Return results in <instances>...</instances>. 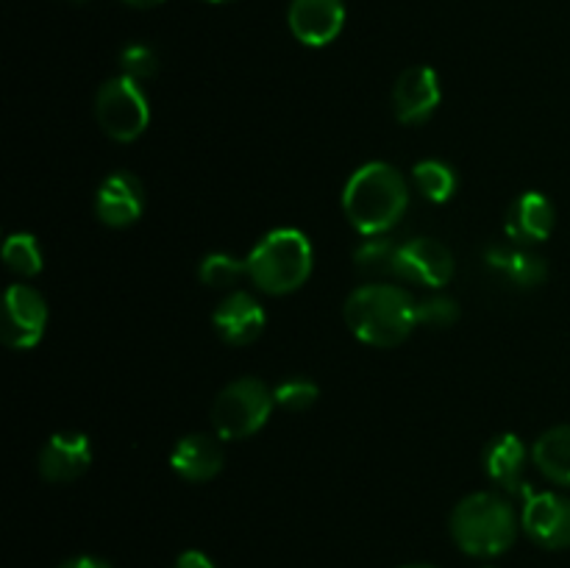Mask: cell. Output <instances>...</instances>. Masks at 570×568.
Returning a JSON list of instances; mask_svg holds the SVG:
<instances>
[{"mask_svg": "<svg viewBox=\"0 0 570 568\" xmlns=\"http://www.w3.org/2000/svg\"><path fill=\"white\" fill-rule=\"evenodd\" d=\"M410 187L390 161H367L351 173L343 189V212L351 226L365 237H382L404 217Z\"/></svg>", "mask_w": 570, "mask_h": 568, "instance_id": "cell-1", "label": "cell"}, {"mask_svg": "<svg viewBox=\"0 0 570 568\" xmlns=\"http://www.w3.org/2000/svg\"><path fill=\"white\" fill-rule=\"evenodd\" d=\"M343 315L362 343L393 349L415 332L417 301L399 284H362L345 298Z\"/></svg>", "mask_w": 570, "mask_h": 568, "instance_id": "cell-2", "label": "cell"}, {"mask_svg": "<svg viewBox=\"0 0 570 568\" xmlns=\"http://www.w3.org/2000/svg\"><path fill=\"white\" fill-rule=\"evenodd\" d=\"M518 523L510 501L490 490L465 496L451 512V538L471 557H499L515 543Z\"/></svg>", "mask_w": 570, "mask_h": 568, "instance_id": "cell-3", "label": "cell"}, {"mask_svg": "<svg viewBox=\"0 0 570 568\" xmlns=\"http://www.w3.org/2000/svg\"><path fill=\"white\" fill-rule=\"evenodd\" d=\"M245 265H248V278L262 293L287 295L295 293L312 276L315 254H312V243L304 232L273 228L256 243Z\"/></svg>", "mask_w": 570, "mask_h": 568, "instance_id": "cell-4", "label": "cell"}, {"mask_svg": "<svg viewBox=\"0 0 570 568\" xmlns=\"http://www.w3.org/2000/svg\"><path fill=\"white\" fill-rule=\"evenodd\" d=\"M273 390L262 379L243 376L220 390L212 404V427L220 440H243L259 432L271 418Z\"/></svg>", "mask_w": 570, "mask_h": 568, "instance_id": "cell-5", "label": "cell"}, {"mask_svg": "<svg viewBox=\"0 0 570 568\" xmlns=\"http://www.w3.org/2000/svg\"><path fill=\"white\" fill-rule=\"evenodd\" d=\"M95 117L106 137L117 143H134L142 137L150 123V106L139 81L128 76L109 78L95 98Z\"/></svg>", "mask_w": 570, "mask_h": 568, "instance_id": "cell-6", "label": "cell"}, {"mask_svg": "<svg viewBox=\"0 0 570 568\" xmlns=\"http://www.w3.org/2000/svg\"><path fill=\"white\" fill-rule=\"evenodd\" d=\"M48 326V304L31 284H11L3 298V323L0 337L9 349L28 351L42 340Z\"/></svg>", "mask_w": 570, "mask_h": 568, "instance_id": "cell-7", "label": "cell"}, {"mask_svg": "<svg viewBox=\"0 0 570 568\" xmlns=\"http://www.w3.org/2000/svg\"><path fill=\"white\" fill-rule=\"evenodd\" d=\"M521 527L538 546L551 551L568 549L570 546V499L568 496L551 493H529L523 501Z\"/></svg>", "mask_w": 570, "mask_h": 568, "instance_id": "cell-8", "label": "cell"}, {"mask_svg": "<svg viewBox=\"0 0 570 568\" xmlns=\"http://www.w3.org/2000/svg\"><path fill=\"white\" fill-rule=\"evenodd\" d=\"M395 276L423 287H445L454 276V254L434 237H415L399 245Z\"/></svg>", "mask_w": 570, "mask_h": 568, "instance_id": "cell-9", "label": "cell"}, {"mask_svg": "<svg viewBox=\"0 0 570 568\" xmlns=\"http://www.w3.org/2000/svg\"><path fill=\"white\" fill-rule=\"evenodd\" d=\"M440 78L432 67L417 65L399 76L393 87L395 120L404 126H421L440 106Z\"/></svg>", "mask_w": 570, "mask_h": 568, "instance_id": "cell-10", "label": "cell"}, {"mask_svg": "<svg viewBox=\"0 0 570 568\" xmlns=\"http://www.w3.org/2000/svg\"><path fill=\"white\" fill-rule=\"evenodd\" d=\"M145 193L137 176L126 170H117L104 178L95 195V215L100 217L104 226L126 228L142 217Z\"/></svg>", "mask_w": 570, "mask_h": 568, "instance_id": "cell-11", "label": "cell"}, {"mask_svg": "<svg viewBox=\"0 0 570 568\" xmlns=\"http://www.w3.org/2000/svg\"><path fill=\"white\" fill-rule=\"evenodd\" d=\"M289 31L309 48L334 42L345 26L343 0H293L289 3Z\"/></svg>", "mask_w": 570, "mask_h": 568, "instance_id": "cell-12", "label": "cell"}, {"mask_svg": "<svg viewBox=\"0 0 570 568\" xmlns=\"http://www.w3.org/2000/svg\"><path fill=\"white\" fill-rule=\"evenodd\" d=\"M92 466V445L81 432H56L39 449V473L48 482H72Z\"/></svg>", "mask_w": 570, "mask_h": 568, "instance_id": "cell-13", "label": "cell"}, {"mask_svg": "<svg viewBox=\"0 0 570 568\" xmlns=\"http://www.w3.org/2000/svg\"><path fill=\"white\" fill-rule=\"evenodd\" d=\"M217 334L223 343L228 345H250L265 329L267 315L262 310L259 301L245 290H234L226 298L217 304L215 315H212Z\"/></svg>", "mask_w": 570, "mask_h": 568, "instance_id": "cell-14", "label": "cell"}, {"mask_svg": "<svg viewBox=\"0 0 570 568\" xmlns=\"http://www.w3.org/2000/svg\"><path fill=\"white\" fill-rule=\"evenodd\" d=\"M484 471L501 490L527 499L532 488L527 484V445L518 434H499L484 449Z\"/></svg>", "mask_w": 570, "mask_h": 568, "instance_id": "cell-15", "label": "cell"}, {"mask_svg": "<svg viewBox=\"0 0 570 568\" xmlns=\"http://www.w3.org/2000/svg\"><path fill=\"white\" fill-rule=\"evenodd\" d=\"M223 462H226V454L217 434L215 438L200 432L187 434L173 445L170 454V468L187 482H209L223 471Z\"/></svg>", "mask_w": 570, "mask_h": 568, "instance_id": "cell-16", "label": "cell"}, {"mask_svg": "<svg viewBox=\"0 0 570 568\" xmlns=\"http://www.w3.org/2000/svg\"><path fill=\"white\" fill-rule=\"evenodd\" d=\"M557 223L554 204L543 193H523L510 206L507 217V234L518 243H543L551 237Z\"/></svg>", "mask_w": 570, "mask_h": 568, "instance_id": "cell-17", "label": "cell"}, {"mask_svg": "<svg viewBox=\"0 0 570 568\" xmlns=\"http://www.w3.org/2000/svg\"><path fill=\"white\" fill-rule=\"evenodd\" d=\"M484 259L507 282L523 290L540 287L546 282V276H549V267H546L543 256L532 254L527 248H501V245H495V248H490L484 254Z\"/></svg>", "mask_w": 570, "mask_h": 568, "instance_id": "cell-18", "label": "cell"}, {"mask_svg": "<svg viewBox=\"0 0 570 568\" xmlns=\"http://www.w3.org/2000/svg\"><path fill=\"white\" fill-rule=\"evenodd\" d=\"M532 462L546 479L570 488V423L551 427L534 440Z\"/></svg>", "mask_w": 570, "mask_h": 568, "instance_id": "cell-19", "label": "cell"}, {"mask_svg": "<svg viewBox=\"0 0 570 568\" xmlns=\"http://www.w3.org/2000/svg\"><path fill=\"white\" fill-rule=\"evenodd\" d=\"M412 176H415L417 189H421L432 204H445V200H451V195H454L456 189V173L440 159L417 161V165L412 167Z\"/></svg>", "mask_w": 570, "mask_h": 568, "instance_id": "cell-20", "label": "cell"}, {"mask_svg": "<svg viewBox=\"0 0 570 568\" xmlns=\"http://www.w3.org/2000/svg\"><path fill=\"white\" fill-rule=\"evenodd\" d=\"M3 262L9 271H14L17 276L31 278L42 273V251H39V243L33 234L17 232L9 234L3 243Z\"/></svg>", "mask_w": 570, "mask_h": 568, "instance_id": "cell-21", "label": "cell"}, {"mask_svg": "<svg viewBox=\"0 0 570 568\" xmlns=\"http://www.w3.org/2000/svg\"><path fill=\"white\" fill-rule=\"evenodd\" d=\"M395 256H399V245L387 237H371L354 251V265L365 276H384V273H395Z\"/></svg>", "mask_w": 570, "mask_h": 568, "instance_id": "cell-22", "label": "cell"}, {"mask_svg": "<svg viewBox=\"0 0 570 568\" xmlns=\"http://www.w3.org/2000/svg\"><path fill=\"white\" fill-rule=\"evenodd\" d=\"M243 276H248V265L245 259H237L232 254H217L204 256L198 267V278L206 284V287H234Z\"/></svg>", "mask_w": 570, "mask_h": 568, "instance_id": "cell-23", "label": "cell"}, {"mask_svg": "<svg viewBox=\"0 0 570 568\" xmlns=\"http://www.w3.org/2000/svg\"><path fill=\"white\" fill-rule=\"evenodd\" d=\"M317 393H321V390H317L315 382L293 376V379H284V382L273 390V399H276V404L282 407V410L301 412V410H309V407L315 404Z\"/></svg>", "mask_w": 570, "mask_h": 568, "instance_id": "cell-24", "label": "cell"}, {"mask_svg": "<svg viewBox=\"0 0 570 568\" xmlns=\"http://www.w3.org/2000/svg\"><path fill=\"white\" fill-rule=\"evenodd\" d=\"M460 321V304L451 295H429L417 301V323L432 329H449Z\"/></svg>", "mask_w": 570, "mask_h": 568, "instance_id": "cell-25", "label": "cell"}, {"mask_svg": "<svg viewBox=\"0 0 570 568\" xmlns=\"http://www.w3.org/2000/svg\"><path fill=\"white\" fill-rule=\"evenodd\" d=\"M120 67L122 76L134 78V81H148V78L156 76L159 70V59H156L154 48L148 45H128L120 53Z\"/></svg>", "mask_w": 570, "mask_h": 568, "instance_id": "cell-26", "label": "cell"}, {"mask_svg": "<svg viewBox=\"0 0 570 568\" xmlns=\"http://www.w3.org/2000/svg\"><path fill=\"white\" fill-rule=\"evenodd\" d=\"M176 568H217V566L209 560V557L204 555V551L187 549V551H184V555H178Z\"/></svg>", "mask_w": 570, "mask_h": 568, "instance_id": "cell-27", "label": "cell"}, {"mask_svg": "<svg viewBox=\"0 0 570 568\" xmlns=\"http://www.w3.org/2000/svg\"><path fill=\"white\" fill-rule=\"evenodd\" d=\"M59 568H111L104 557H95V555H78L70 557V560L61 562Z\"/></svg>", "mask_w": 570, "mask_h": 568, "instance_id": "cell-28", "label": "cell"}, {"mask_svg": "<svg viewBox=\"0 0 570 568\" xmlns=\"http://www.w3.org/2000/svg\"><path fill=\"white\" fill-rule=\"evenodd\" d=\"M126 6H134V9H154V6L165 3V0H122Z\"/></svg>", "mask_w": 570, "mask_h": 568, "instance_id": "cell-29", "label": "cell"}, {"mask_svg": "<svg viewBox=\"0 0 570 568\" xmlns=\"http://www.w3.org/2000/svg\"><path fill=\"white\" fill-rule=\"evenodd\" d=\"M404 568H438V566H429V562H412V566H404Z\"/></svg>", "mask_w": 570, "mask_h": 568, "instance_id": "cell-30", "label": "cell"}, {"mask_svg": "<svg viewBox=\"0 0 570 568\" xmlns=\"http://www.w3.org/2000/svg\"><path fill=\"white\" fill-rule=\"evenodd\" d=\"M209 3H228V0H209Z\"/></svg>", "mask_w": 570, "mask_h": 568, "instance_id": "cell-31", "label": "cell"}, {"mask_svg": "<svg viewBox=\"0 0 570 568\" xmlns=\"http://www.w3.org/2000/svg\"><path fill=\"white\" fill-rule=\"evenodd\" d=\"M488 568H490V566H488Z\"/></svg>", "mask_w": 570, "mask_h": 568, "instance_id": "cell-32", "label": "cell"}]
</instances>
